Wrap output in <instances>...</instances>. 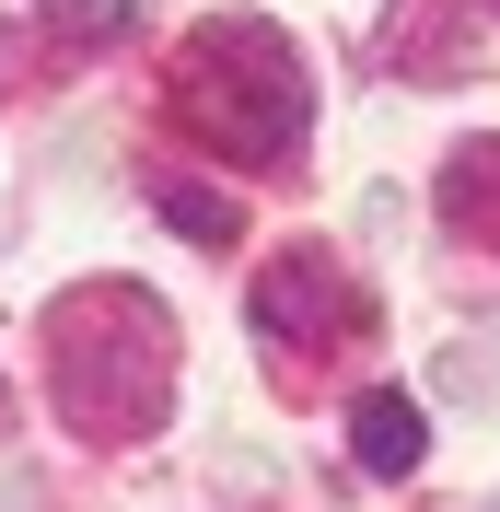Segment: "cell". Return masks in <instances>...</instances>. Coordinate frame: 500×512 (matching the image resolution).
<instances>
[{
	"instance_id": "3",
	"label": "cell",
	"mask_w": 500,
	"mask_h": 512,
	"mask_svg": "<svg viewBox=\"0 0 500 512\" xmlns=\"http://www.w3.org/2000/svg\"><path fill=\"white\" fill-rule=\"evenodd\" d=\"M256 338H268V350L280 361H326L338 350V338H361V315H373V303H361V291L338 280V256H280V268H268V280H256Z\"/></svg>"
},
{
	"instance_id": "8",
	"label": "cell",
	"mask_w": 500,
	"mask_h": 512,
	"mask_svg": "<svg viewBox=\"0 0 500 512\" xmlns=\"http://www.w3.org/2000/svg\"><path fill=\"white\" fill-rule=\"evenodd\" d=\"M47 24H59L70 47H94V35H117V24H128V0H47Z\"/></svg>"
},
{
	"instance_id": "1",
	"label": "cell",
	"mask_w": 500,
	"mask_h": 512,
	"mask_svg": "<svg viewBox=\"0 0 500 512\" xmlns=\"http://www.w3.org/2000/svg\"><path fill=\"white\" fill-rule=\"evenodd\" d=\"M47 384L82 443H140L175 408V315L140 280H82L47 315Z\"/></svg>"
},
{
	"instance_id": "5",
	"label": "cell",
	"mask_w": 500,
	"mask_h": 512,
	"mask_svg": "<svg viewBox=\"0 0 500 512\" xmlns=\"http://www.w3.org/2000/svg\"><path fill=\"white\" fill-rule=\"evenodd\" d=\"M454 12H466V0H396V12H384V59H396L407 82H454V70H466Z\"/></svg>"
},
{
	"instance_id": "6",
	"label": "cell",
	"mask_w": 500,
	"mask_h": 512,
	"mask_svg": "<svg viewBox=\"0 0 500 512\" xmlns=\"http://www.w3.org/2000/svg\"><path fill=\"white\" fill-rule=\"evenodd\" d=\"M442 222L500 245V140H466V152L442 163Z\"/></svg>"
},
{
	"instance_id": "2",
	"label": "cell",
	"mask_w": 500,
	"mask_h": 512,
	"mask_svg": "<svg viewBox=\"0 0 500 512\" xmlns=\"http://www.w3.org/2000/svg\"><path fill=\"white\" fill-rule=\"evenodd\" d=\"M175 117L210 140L221 163L245 175H280L314 128V82H303V47H291L268 12H221L175 47Z\"/></svg>"
},
{
	"instance_id": "4",
	"label": "cell",
	"mask_w": 500,
	"mask_h": 512,
	"mask_svg": "<svg viewBox=\"0 0 500 512\" xmlns=\"http://www.w3.org/2000/svg\"><path fill=\"white\" fill-rule=\"evenodd\" d=\"M419 443H431V431H419V396H349V466H361V478H419Z\"/></svg>"
},
{
	"instance_id": "7",
	"label": "cell",
	"mask_w": 500,
	"mask_h": 512,
	"mask_svg": "<svg viewBox=\"0 0 500 512\" xmlns=\"http://www.w3.org/2000/svg\"><path fill=\"white\" fill-rule=\"evenodd\" d=\"M152 210L187 233V245H233V233H245V210H233L221 187H187V175H152Z\"/></svg>"
}]
</instances>
